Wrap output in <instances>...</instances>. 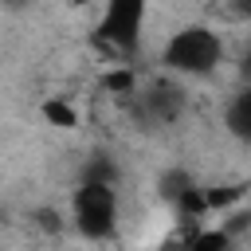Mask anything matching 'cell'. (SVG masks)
Returning <instances> with one entry per match:
<instances>
[{"label":"cell","instance_id":"6da1fadb","mask_svg":"<svg viewBox=\"0 0 251 251\" xmlns=\"http://www.w3.org/2000/svg\"><path fill=\"white\" fill-rule=\"evenodd\" d=\"M224 63V39L216 27L208 24H184L176 27L165 47H161V67L169 75H184V78H208L216 67Z\"/></svg>","mask_w":251,"mask_h":251},{"label":"cell","instance_id":"7a4b0ae2","mask_svg":"<svg viewBox=\"0 0 251 251\" xmlns=\"http://www.w3.org/2000/svg\"><path fill=\"white\" fill-rule=\"evenodd\" d=\"M71 216L75 227L86 239H110L118 231V192L106 180H78L71 196Z\"/></svg>","mask_w":251,"mask_h":251},{"label":"cell","instance_id":"3957f363","mask_svg":"<svg viewBox=\"0 0 251 251\" xmlns=\"http://www.w3.org/2000/svg\"><path fill=\"white\" fill-rule=\"evenodd\" d=\"M145 12L149 0H106L102 16L94 24V39L114 47L118 55L133 59L141 51V31H145Z\"/></svg>","mask_w":251,"mask_h":251},{"label":"cell","instance_id":"277c9868","mask_svg":"<svg viewBox=\"0 0 251 251\" xmlns=\"http://www.w3.org/2000/svg\"><path fill=\"white\" fill-rule=\"evenodd\" d=\"M129 102H133V114L141 122H149V126H169V122H176L184 114V94L173 82H153V86L137 90Z\"/></svg>","mask_w":251,"mask_h":251},{"label":"cell","instance_id":"5b68a950","mask_svg":"<svg viewBox=\"0 0 251 251\" xmlns=\"http://www.w3.org/2000/svg\"><path fill=\"white\" fill-rule=\"evenodd\" d=\"M224 129L235 141H251V82H243L224 106Z\"/></svg>","mask_w":251,"mask_h":251},{"label":"cell","instance_id":"8992f818","mask_svg":"<svg viewBox=\"0 0 251 251\" xmlns=\"http://www.w3.org/2000/svg\"><path fill=\"white\" fill-rule=\"evenodd\" d=\"M39 118L55 129H78V110L67 98H43L39 102Z\"/></svg>","mask_w":251,"mask_h":251},{"label":"cell","instance_id":"52a82bcc","mask_svg":"<svg viewBox=\"0 0 251 251\" xmlns=\"http://www.w3.org/2000/svg\"><path fill=\"white\" fill-rule=\"evenodd\" d=\"M180 243L192 251H224L235 243V235H231V227H212V231H184Z\"/></svg>","mask_w":251,"mask_h":251},{"label":"cell","instance_id":"ba28073f","mask_svg":"<svg viewBox=\"0 0 251 251\" xmlns=\"http://www.w3.org/2000/svg\"><path fill=\"white\" fill-rule=\"evenodd\" d=\"M102 86H106L110 94H118V98H133V94H137V71L126 67V63H118V67H110V71L102 75Z\"/></svg>","mask_w":251,"mask_h":251},{"label":"cell","instance_id":"9c48e42d","mask_svg":"<svg viewBox=\"0 0 251 251\" xmlns=\"http://www.w3.org/2000/svg\"><path fill=\"white\" fill-rule=\"evenodd\" d=\"M196 180H192V173H184V169H165L161 173V180H157V192H161V200H176L184 188H192Z\"/></svg>","mask_w":251,"mask_h":251},{"label":"cell","instance_id":"30bf717a","mask_svg":"<svg viewBox=\"0 0 251 251\" xmlns=\"http://www.w3.org/2000/svg\"><path fill=\"white\" fill-rule=\"evenodd\" d=\"M82 180H106V184H114V180H118V169H114L106 157H94V161H86Z\"/></svg>","mask_w":251,"mask_h":251},{"label":"cell","instance_id":"8fae6325","mask_svg":"<svg viewBox=\"0 0 251 251\" xmlns=\"http://www.w3.org/2000/svg\"><path fill=\"white\" fill-rule=\"evenodd\" d=\"M31 220H35V227H43V231H51V235H55V231H63V216H59L55 208H35V212H31Z\"/></svg>","mask_w":251,"mask_h":251},{"label":"cell","instance_id":"7c38bea8","mask_svg":"<svg viewBox=\"0 0 251 251\" xmlns=\"http://www.w3.org/2000/svg\"><path fill=\"white\" fill-rule=\"evenodd\" d=\"M239 78L243 82H251V47L243 51V59H239Z\"/></svg>","mask_w":251,"mask_h":251},{"label":"cell","instance_id":"4fadbf2b","mask_svg":"<svg viewBox=\"0 0 251 251\" xmlns=\"http://www.w3.org/2000/svg\"><path fill=\"white\" fill-rule=\"evenodd\" d=\"M231 8H235V16L251 20V0H231Z\"/></svg>","mask_w":251,"mask_h":251},{"label":"cell","instance_id":"5bb4252c","mask_svg":"<svg viewBox=\"0 0 251 251\" xmlns=\"http://www.w3.org/2000/svg\"><path fill=\"white\" fill-rule=\"evenodd\" d=\"M27 4H31V0H4V8H8V12H20V8H27Z\"/></svg>","mask_w":251,"mask_h":251},{"label":"cell","instance_id":"9a60e30c","mask_svg":"<svg viewBox=\"0 0 251 251\" xmlns=\"http://www.w3.org/2000/svg\"><path fill=\"white\" fill-rule=\"evenodd\" d=\"M67 4H71V8H86L90 0H67Z\"/></svg>","mask_w":251,"mask_h":251}]
</instances>
